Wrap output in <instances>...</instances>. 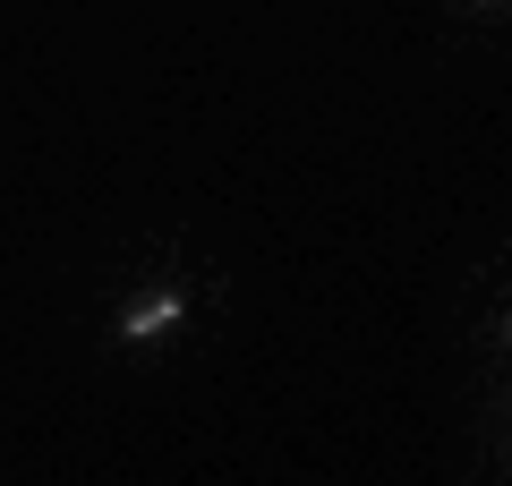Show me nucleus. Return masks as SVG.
I'll use <instances>...</instances> for the list:
<instances>
[{
    "mask_svg": "<svg viewBox=\"0 0 512 486\" xmlns=\"http://www.w3.org/2000/svg\"><path fill=\"white\" fill-rule=\"evenodd\" d=\"M180 316H188V299H180V290H146V299H137V307L120 316V342H154V333H171Z\"/></svg>",
    "mask_w": 512,
    "mask_h": 486,
    "instance_id": "1",
    "label": "nucleus"
}]
</instances>
